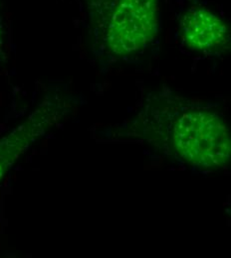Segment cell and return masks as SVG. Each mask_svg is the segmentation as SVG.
<instances>
[{"mask_svg":"<svg viewBox=\"0 0 231 258\" xmlns=\"http://www.w3.org/2000/svg\"><path fill=\"white\" fill-rule=\"evenodd\" d=\"M123 134L184 166L217 170L230 161V133L222 115L183 97L161 95L149 100Z\"/></svg>","mask_w":231,"mask_h":258,"instance_id":"obj_1","label":"cell"},{"mask_svg":"<svg viewBox=\"0 0 231 258\" xmlns=\"http://www.w3.org/2000/svg\"><path fill=\"white\" fill-rule=\"evenodd\" d=\"M161 0H88L96 34L108 52L130 56L157 37Z\"/></svg>","mask_w":231,"mask_h":258,"instance_id":"obj_2","label":"cell"},{"mask_svg":"<svg viewBox=\"0 0 231 258\" xmlns=\"http://www.w3.org/2000/svg\"><path fill=\"white\" fill-rule=\"evenodd\" d=\"M179 27L187 45L203 54H217L229 44L226 24L206 8H191L180 15Z\"/></svg>","mask_w":231,"mask_h":258,"instance_id":"obj_3","label":"cell"},{"mask_svg":"<svg viewBox=\"0 0 231 258\" xmlns=\"http://www.w3.org/2000/svg\"><path fill=\"white\" fill-rule=\"evenodd\" d=\"M50 110H39L23 124L0 139V181L20 155L55 122Z\"/></svg>","mask_w":231,"mask_h":258,"instance_id":"obj_4","label":"cell"},{"mask_svg":"<svg viewBox=\"0 0 231 258\" xmlns=\"http://www.w3.org/2000/svg\"><path fill=\"white\" fill-rule=\"evenodd\" d=\"M0 42H1V31H0Z\"/></svg>","mask_w":231,"mask_h":258,"instance_id":"obj_5","label":"cell"}]
</instances>
